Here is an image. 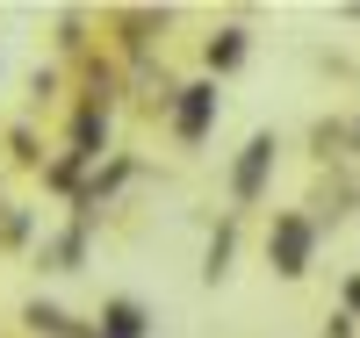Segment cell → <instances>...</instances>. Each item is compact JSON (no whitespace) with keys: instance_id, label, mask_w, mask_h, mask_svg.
Returning <instances> with one entry per match:
<instances>
[{"instance_id":"cell-2","label":"cell","mask_w":360,"mask_h":338,"mask_svg":"<svg viewBox=\"0 0 360 338\" xmlns=\"http://www.w3.org/2000/svg\"><path fill=\"white\" fill-rule=\"evenodd\" d=\"M266 166H274V137H252V144H245V159H238V173H231V195H238V202H259Z\"/></svg>"},{"instance_id":"cell-3","label":"cell","mask_w":360,"mask_h":338,"mask_svg":"<svg viewBox=\"0 0 360 338\" xmlns=\"http://www.w3.org/2000/svg\"><path fill=\"white\" fill-rule=\"evenodd\" d=\"M173 122H180V137H202L209 122H217V86H180V108H173Z\"/></svg>"},{"instance_id":"cell-5","label":"cell","mask_w":360,"mask_h":338,"mask_svg":"<svg viewBox=\"0 0 360 338\" xmlns=\"http://www.w3.org/2000/svg\"><path fill=\"white\" fill-rule=\"evenodd\" d=\"M29 331H37V338H72V317L51 310V302H37V310H29Z\"/></svg>"},{"instance_id":"cell-6","label":"cell","mask_w":360,"mask_h":338,"mask_svg":"<svg viewBox=\"0 0 360 338\" xmlns=\"http://www.w3.org/2000/svg\"><path fill=\"white\" fill-rule=\"evenodd\" d=\"M238 58H245V29H224V37L209 44V65H217V72H231Z\"/></svg>"},{"instance_id":"cell-1","label":"cell","mask_w":360,"mask_h":338,"mask_svg":"<svg viewBox=\"0 0 360 338\" xmlns=\"http://www.w3.org/2000/svg\"><path fill=\"white\" fill-rule=\"evenodd\" d=\"M310 238H317V230H310L303 216H281V223H274V245H266V252H274V273H303V266H310Z\"/></svg>"},{"instance_id":"cell-7","label":"cell","mask_w":360,"mask_h":338,"mask_svg":"<svg viewBox=\"0 0 360 338\" xmlns=\"http://www.w3.org/2000/svg\"><path fill=\"white\" fill-rule=\"evenodd\" d=\"M324 338H353V317H332V324H324Z\"/></svg>"},{"instance_id":"cell-8","label":"cell","mask_w":360,"mask_h":338,"mask_svg":"<svg viewBox=\"0 0 360 338\" xmlns=\"http://www.w3.org/2000/svg\"><path fill=\"white\" fill-rule=\"evenodd\" d=\"M346 302H353V310H360V281H353V288H346Z\"/></svg>"},{"instance_id":"cell-4","label":"cell","mask_w":360,"mask_h":338,"mask_svg":"<svg viewBox=\"0 0 360 338\" xmlns=\"http://www.w3.org/2000/svg\"><path fill=\"white\" fill-rule=\"evenodd\" d=\"M101 324H108L101 338H144V310H137V302H108Z\"/></svg>"}]
</instances>
